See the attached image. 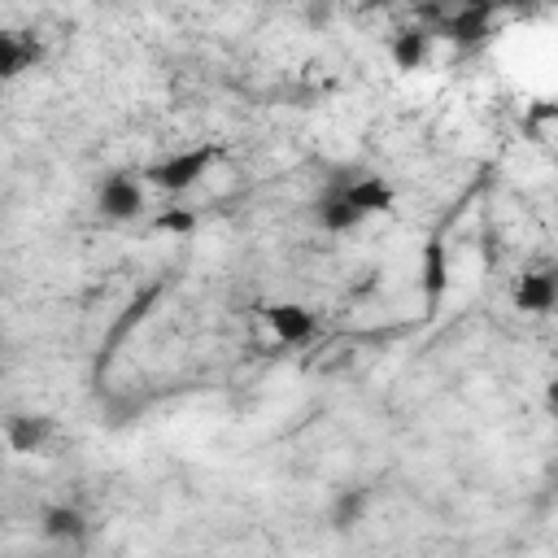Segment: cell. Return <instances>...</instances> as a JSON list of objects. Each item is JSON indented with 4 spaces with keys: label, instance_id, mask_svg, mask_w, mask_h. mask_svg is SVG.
<instances>
[{
    "label": "cell",
    "instance_id": "cell-10",
    "mask_svg": "<svg viewBox=\"0 0 558 558\" xmlns=\"http://www.w3.org/2000/svg\"><path fill=\"white\" fill-rule=\"evenodd\" d=\"M493 4H466V9H458L449 22H445V35L453 39V44H462V48H471V44H484L488 39V31H493Z\"/></svg>",
    "mask_w": 558,
    "mask_h": 558
},
{
    "label": "cell",
    "instance_id": "cell-11",
    "mask_svg": "<svg viewBox=\"0 0 558 558\" xmlns=\"http://www.w3.org/2000/svg\"><path fill=\"white\" fill-rule=\"evenodd\" d=\"M357 222H366V218H362V214H357V209H353V205H349L340 192H331V196L318 205V227H323V231L344 235V231H353Z\"/></svg>",
    "mask_w": 558,
    "mask_h": 558
},
{
    "label": "cell",
    "instance_id": "cell-2",
    "mask_svg": "<svg viewBox=\"0 0 558 558\" xmlns=\"http://www.w3.org/2000/svg\"><path fill=\"white\" fill-rule=\"evenodd\" d=\"M96 205H100L105 218L131 222V218H140V214L148 209V196H144V183H140V179H131V174H109V179L100 183Z\"/></svg>",
    "mask_w": 558,
    "mask_h": 558
},
{
    "label": "cell",
    "instance_id": "cell-7",
    "mask_svg": "<svg viewBox=\"0 0 558 558\" xmlns=\"http://www.w3.org/2000/svg\"><path fill=\"white\" fill-rule=\"evenodd\" d=\"M558 301V275L554 270H527L514 288V305L523 314H549Z\"/></svg>",
    "mask_w": 558,
    "mask_h": 558
},
{
    "label": "cell",
    "instance_id": "cell-4",
    "mask_svg": "<svg viewBox=\"0 0 558 558\" xmlns=\"http://www.w3.org/2000/svg\"><path fill=\"white\" fill-rule=\"evenodd\" d=\"M418 292H423V301H427V310H436L440 301H445V292H449V248H445V240H427L423 244V253H418Z\"/></svg>",
    "mask_w": 558,
    "mask_h": 558
},
{
    "label": "cell",
    "instance_id": "cell-9",
    "mask_svg": "<svg viewBox=\"0 0 558 558\" xmlns=\"http://www.w3.org/2000/svg\"><path fill=\"white\" fill-rule=\"evenodd\" d=\"M39 532H44L48 541L78 545V541L87 536V514H83L78 506H70V501H57V506H48V510L39 514Z\"/></svg>",
    "mask_w": 558,
    "mask_h": 558
},
{
    "label": "cell",
    "instance_id": "cell-13",
    "mask_svg": "<svg viewBox=\"0 0 558 558\" xmlns=\"http://www.w3.org/2000/svg\"><path fill=\"white\" fill-rule=\"evenodd\" d=\"M35 57V48L13 35V31H0V78H13L17 70H26V61Z\"/></svg>",
    "mask_w": 558,
    "mask_h": 558
},
{
    "label": "cell",
    "instance_id": "cell-6",
    "mask_svg": "<svg viewBox=\"0 0 558 558\" xmlns=\"http://www.w3.org/2000/svg\"><path fill=\"white\" fill-rule=\"evenodd\" d=\"M432 44H436V35H432V31H423V26H405V31H397V35H392L388 57H392V65H397V70L414 74V70H423V65L432 61Z\"/></svg>",
    "mask_w": 558,
    "mask_h": 558
},
{
    "label": "cell",
    "instance_id": "cell-1",
    "mask_svg": "<svg viewBox=\"0 0 558 558\" xmlns=\"http://www.w3.org/2000/svg\"><path fill=\"white\" fill-rule=\"evenodd\" d=\"M214 161H218V144H192V148H179V153L161 157L157 166H148L144 179L161 192H187L214 170Z\"/></svg>",
    "mask_w": 558,
    "mask_h": 558
},
{
    "label": "cell",
    "instance_id": "cell-3",
    "mask_svg": "<svg viewBox=\"0 0 558 558\" xmlns=\"http://www.w3.org/2000/svg\"><path fill=\"white\" fill-rule=\"evenodd\" d=\"M262 318H266V327L275 331V340H283V344H305V340L318 331L314 310L301 305V301H275V305L262 310Z\"/></svg>",
    "mask_w": 558,
    "mask_h": 558
},
{
    "label": "cell",
    "instance_id": "cell-5",
    "mask_svg": "<svg viewBox=\"0 0 558 558\" xmlns=\"http://www.w3.org/2000/svg\"><path fill=\"white\" fill-rule=\"evenodd\" d=\"M340 196H344L362 218H371V214H392V205H397V187H392L388 179H379V174H362V179L344 183Z\"/></svg>",
    "mask_w": 558,
    "mask_h": 558
},
{
    "label": "cell",
    "instance_id": "cell-14",
    "mask_svg": "<svg viewBox=\"0 0 558 558\" xmlns=\"http://www.w3.org/2000/svg\"><path fill=\"white\" fill-rule=\"evenodd\" d=\"M153 231L187 235V231H196V214H192V209H161V214L153 218Z\"/></svg>",
    "mask_w": 558,
    "mask_h": 558
},
{
    "label": "cell",
    "instance_id": "cell-8",
    "mask_svg": "<svg viewBox=\"0 0 558 558\" xmlns=\"http://www.w3.org/2000/svg\"><path fill=\"white\" fill-rule=\"evenodd\" d=\"M48 440H52V418L44 414H13L4 423V445L13 453H39Z\"/></svg>",
    "mask_w": 558,
    "mask_h": 558
},
{
    "label": "cell",
    "instance_id": "cell-12",
    "mask_svg": "<svg viewBox=\"0 0 558 558\" xmlns=\"http://www.w3.org/2000/svg\"><path fill=\"white\" fill-rule=\"evenodd\" d=\"M366 501H371V493H366V488H344V493L336 497V506H331V527H336V532L357 527V523H362V514H366Z\"/></svg>",
    "mask_w": 558,
    "mask_h": 558
}]
</instances>
